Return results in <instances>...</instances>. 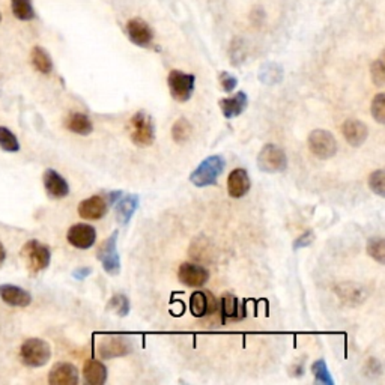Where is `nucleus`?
Listing matches in <instances>:
<instances>
[{
  "instance_id": "f257e3e1",
  "label": "nucleus",
  "mask_w": 385,
  "mask_h": 385,
  "mask_svg": "<svg viewBox=\"0 0 385 385\" xmlns=\"http://www.w3.org/2000/svg\"><path fill=\"white\" fill-rule=\"evenodd\" d=\"M20 258L30 274L37 276L47 269L51 260V251L38 240H30L20 250Z\"/></svg>"
},
{
  "instance_id": "f03ea898",
  "label": "nucleus",
  "mask_w": 385,
  "mask_h": 385,
  "mask_svg": "<svg viewBox=\"0 0 385 385\" xmlns=\"http://www.w3.org/2000/svg\"><path fill=\"white\" fill-rule=\"evenodd\" d=\"M224 168L226 161L222 155H211L200 163L196 170L190 174V181L200 188L214 186L218 177L223 173Z\"/></svg>"
},
{
  "instance_id": "7ed1b4c3",
  "label": "nucleus",
  "mask_w": 385,
  "mask_h": 385,
  "mask_svg": "<svg viewBox=\"0 0 385 385\" xmlns=\"http://www.w3.org/2000/svg\"><path fill=\"white\" fill-rule=\"evenodd\" d=\"M128 133L131 142L145 147L151 146L155 140V127L152 118L145 111H137L128 122Z\"/></svg>"
},
{
  "instance_id": "20e7f679",
  "label": "nucleus",
  "mask_w": 385,
  "mask_h": 385,
  "mask_svg": "<svg viewBox=\"0 0 385 385\" xmlns=\"http://www.w3.org/2000/svg\"><path fill=\"white\" fill-rule=\"evenodd\" d=\"M51 358V348L42 339L32 337L24 340L20 346V360L28 367H42Z\"/></svg>"
},
{
  "instance_id": "39448f33",
  "label": "nucleus",
  "mask_w": 385,
  "mask_h": 385,
  "mask_svg": "<svg viewBox=\"0 0 385 385\" xmlns=\"http://www.w3.org/2000/svg\"><path fill=\"white\" fill-rule=\"evenodd\" d=\"M118 231L113 232L109 238L101 242V246L96 251V259H98L104 271L110 276H118L120 273V258L118 253Z\"/></svg>"
},
{
  "instance_id": "423d86ee",
  "label": "nucleus",
  "mask_w": 385,
  "mask_h": 385,
  "mask_svg": "<svg viewBox=\"0 0 385 385\" xmlns=\"http://www.w3.org/2000/svg\"><path fill=\"white\" fill-rule=\"evenodd\" d=\"M258 168L267 173H280L287 168V156L282 147L268 143L258 155Z\"/></svg>"
},
{
  "instance_id": "0eeeda50",
  "label": "nucleus",
  "mask_w": 385,
  "mask_h": 385,
  "mask_svg": "<svg viewBox=\"0 0 385 385\" xmlns=\"http://www.w3.org/2000/svg\"><path fill=\"white\" fill-rule=\"evenodd\" d=\"M309 150L321 160H328L337 152V142L327 129H314L309 136Z\"/></svg>"
},
{
  "instance_id": "6e6552de",
  "label": "nucleus",
  "mask_w": 385,
  "mask_h": 385,
  "mask_svg": "<svg viewBox=\"0 0 385 385\" xmlns=\"http://www.w3.org/2000/svg\"><path fill=\"white\" fill-rule=\"evenodd\" d=\"M195 83H196L195 75L178 71V69H173L168 77L170 93L173 96V100H177L178 102H186L191 98L192 92H195Z\"/></svg>"
},
{
  "instance_id": "1a4fd4ad",
  "label": "nucleus",
  "mask_w": 385,
  "mask_h": 385,
  "mask_svg": "<svg viewBox=\"0 0 385 385\" xmlns=\"http://www.w3.org/2000/svg\"><path fill=\"white\" fill-rule=\"evenodd\" d=\"M66 240L73 247L87 250L91 249L96 241V231L91 224L78 223L69 227V231L66 233Z\"/></svg>"
},
{
  "instance_id": "9d476101",
  "label": "nucleus",
  "mask_w": 385,
  "mask_h": 385,
  "mask_svg": "<svg viewBox=\"0 0 385 385\" xmlns=\"http://www.w3.org/2000/svg\"><path fill=\"white\" fill-rule=\"evenodd\" d=\"M98 351L101 358H104V360H110V358L128 355L131 351H133V345L129 343L128 339L122 336H109L101 340Z\"/></svg>"
},
{
  "instance_id": "9b49d317",
  "label": "nucleus",
  "mask_w": 385,
  "mask_h": 385,
  "mask_svg": "<svg viewBox=\"0 0 385 385\" xmlns=\"http://www.w3.org/2000/svg\"><path fill=\"white\" fill-rule=\"evenodd\" d=\"M178 277L179 282L188 287H202L208 282L209 271L202 265L186 262L179 267Z\"/></svg>"
},
{
  "instance_id": "f8f14e48",
  "label": "nucleus",
  "mask_w": 385,
  "mask_h": 385,
  "mask_svg": "<svg viewBox=\"0 0 385 385\" xmlns=\"http://www.w3.org/2000/svg\"><path fill=\"white\" fill-rule=\"evenodd\" d=\"M127 35L129 41L137 47H150L154 41V32L151 26L142 19H131L127 23Z\"/></svg>"
},
{
  "instance_id": "ddd939ff",
  "label": "nucleus",
  "mask_w": 385,
  "mask_h": 385,
  "mask_svg": "<svg viewBox=\"0 0 385 385\" xmlns=\"http://www.w3.org/2000/svg\"><path fill=\"white\" fill-rule=\"evenodd\" d=\"M77 211L84 220H100L109 211V200L104 196L87 197L80 202Z\"/></svg>"
},
{
  "instance_id": "4468645a",
  "label": "nucleus",
  "mask_w": 385,
  "mask_h": 385,
  "mask_svg": "<svg viewBox=\"0 0 385 385\" xmlns=\"http://www.w3.org/2000/svg\"><path fill=\"white\" fill-rule=\"evenodd\" d=\"M44 188L47 195L53 199H64L69 195V186L66 179L53 169H47L42 177Z\"/></svg>"
},
{
  "instance_id": "2eb2a0df",
  "label": "nucleus",
  "mask_w": 385,
  "mask_h": 385,
  "mask_svg": "<svg viewBox=\"0 0 385 385\" xmlns=\"http://www.w3.org/2000/svg\"><path fill=\"white\" fill-rule=\"evenodd\" d=\"M0 298L11 307H28L32 303V295L15 285H0Z\"/></svg>"
},
{
  "instance_id": "dca6fc26",
  "label": "nucleus",
  "mask_w": 385,
  "mask_h": 385,
  "mask_svg": "<svg viewBox=\"0 0 385 385\" xmlns=\"http://www.w3.org/2000/svg\"><path fill=\"white\" fill-rule=\"evenodd\" d=\"M48 382L51 385H77L78 370L69 363H57L48 373Z\"/></svg>"
},
{
  "instance_id": "f3484780",
  "label": "nucleus",
  "mask_w": 385,
  "mask_h": 385,
  "mask_svg": "<svg viewBox=\"0 0 385 385\" xmlns=\"http://www.w3.org/2000/svg\"><path fill=\"white\" fill-rule=\"evenodd\" d=\"M218 307V303L211 294L196 291L190 298V310L196 318H204L205 314L213 313Z\"/></svg>"
},
{
  "instance_id": "a211bd4d",
  "label": "nucleus",
  "mask_w": 385,
  "mask_h": 385,
  "mask_svg": "<svg viewBox=\"0 0 385 385\" xmlns=\"http://www.w3.org/2000/svg\"><path fill=\"white\" fill-rule=\"evenodd\" d=\"M342 133L349 145L358 147L367 140V136H369V129H367L366 124L361 120L348 119L342 127Z\"/></svg>"
},
{
  "instance_id": "6ab92c4d",
  "label": "nucleus",
  "mask_w": 385,
  "mask_h": 385,
  "mask_svg": "<svg viewBox=\"0 0 385 385\" xmlns=\"http://www.w3.org/2000/svg\"><path fill=\"white\" fill-rule=\"evenodd\" d=\"M250 190V178L249 173L244 169H235L231 172L229 179H227V191L229 196L240 199L246 196Z\"/></svg>"
},
{
  "instance_id": "aec40b11",
  "label": "nucleus",
  "mask_w": 385,
  "mask_h": 385,
  "mask_svg": "<svg viewBox=\"0 0 385 385\" xmlns=\"http://www.w3.org/2000/svg\"><path fill=\"white\" fill-rule=\"evenodd\" d=\"M249 98L246 92H238L229 98H224L220 101V109L223 116L226 119H233L236 116H240L241 113L247 109Z\"/></svg>"
},
{
  "instance_id": "412c9836",
  "label": "nucleus",
  "mask_w": 385,
  "mask_h": 385,
  "mask_svg": "<svg viewBox=\"0 0 385 385\" xmlns=\"http://www.w3.org/2000/svg\"><path fill=\"white\" fill-rule=\"evenodd\" d=\"M140 204V197L137 195H129L120 197L116 202V220L119 224L125 226L129 223L131 218L136 214Z\"/></svg>"
},
{
  "instance_id": "4be33fe9",
  "label": "nucleus",
  "mask_w": 385,
  "mask_h": 385,
  "mask_svg": "<svg viewBox=\"0 0 385 385\" xmlns=\"http://www.w3.org/2000/svg\"><path fill=\"white\" fill-rule=\"evenodd\" d=\"M65 127L66 129L71 131L74 134L78 136H89L93 131V124L89 119V116H86L84 113H69L65 119Z\"/></svg>"
},
{
  "instance_id": "5701e85b",
  "label": "nucleus",
  "mask_w": 385,
  "mask_h": 385,
  "mask_svg": "<svg viewBox=\"0 0 385 385\" xmlns=\"http://www.w3.org/2000/svg\"><path fill=\"white\" fill-rule=\"evenodd\" d=\"M84 381L89 385H102L107 381V367L101 361L87 360L83 366Z\"/></svg>"
},
{
  "instance_id": "b1692460",
  "label": "nucleus",
  "mask_w": 385,
  "mask_h": 385,
  "mask_svg": "<svg viewBox=\"0 0 385 385\" xmlns=\"http://www.w3.org/2000/svg\"><path fill=\"white\" fill-rule=\"evenodd\" d=\"M30 62H32L33 68L41 74H50L51 71H53V60H51L50 55L47 53V50L39 46L32 48Z\"/></svg>"
},
{
  "instance_id": "393cba45",
  "label": "nucleus",
  "mask_w": 385,
  "mask_h": 385,
  "mask_svg": "<svg viewBox=\"0 0 385 385\" xmlns=\"http://www.w3.org/2000/svg\"><path fill=\"white\" fill-rule=\"evenodd\" d=\"M11 11L17 20L30 21L35 19L32 0H11Z\"/></svg>"
},
{
  "instance_id": "a878e982",
  "label": "nucleus",
  "mask_w": 385,
  "mask_h": 385,
  "mask_svg": "<svg viewBox=\"0 0 385 385\" xmlns=\"http://www.w3.org/2000/svg\"><path fill=\"white\" fill-rule=\"evenodd\" d=\"M337 292L340 295V298H342V301L346 303V304H354V303L360 304L366 298L364 294H363L364 292L363 287L361 286H355L352 283H349V285L346 283L343 286H339Z\"/></svg>"
},
{
  "instance_id": "bb28decb",
  "label": "nucleus",
  "mask_w": 385,
  "mask_h": 385,
  "mask_svg": "<svg viewBox=\"0 0 385 385\" xmlns=\"http://www.w3.org/2000/svg\"><path fill=\"white\" fill-rule=\"evenodd\" d=\"M283 78V69L280 65L276 64H267L260 68L259 73V80L265 84H277L282 82Z\"/></svg>"
},
{
  "instance_id": "cd10ccee",
  "label": "nucleus",
  "mask_w": 385,
  "mask_h": 385,
  "mask_svg": "<svg viewBox=\"0 0 385 385\" xmlns=\"http://www.w3.org/2000/svg\"><path fill=\"white\" fill-rule=\"evenodd\" d=\"M192 134V125L186 118H181L172 127V137L177 143H186Z\"/></svg>"
},
{
  "instance_id": "c85d7f7f",
  "label": "nucleus",
  "mask_w": 385,
  "mask_h": 385,
  "mask_svg": "<svg viewBox=\"0 0 385 385\" xmlns=\"http://www.w3.org/2000/svg\"><path fill=\"white\" fill-rule=\"evenodd\" d=\"M0 150L10 154L20 151L19 138H17L12 131L6 127H0Z\"/></svg>"
},
{
  "instance_id": "c756f323",
  "label": "nucleus",
  "mask_w": 385,
  "mask_h": 385,
  "mask_svg": "<svg viewBox=\"0 0 385 385\" xmlns=\"http://www.w3.org/2000/svg\"><path fill=\"white\" fill-rule=\"evenodd\" d=\"M367 253L369 256L373 258L378 264L384 265L385 264V241L381 236H376V238H370L367 241Z\"/></svg>"
},
{
  "instance_id": "7c9ffc66",
  "label": "nucleus",
  "mask_w": 385,
  "mask_h": 385,
  "mask_svg": "<svg viewBox=\"0 0 385 385\" xmlns=\"http://www.w3.org/2000/svg\"><path fill=\"white\" fill-rule=\"evenodd\" d=\"M107 310L115 312L118 316H127L131 310V305H129V300L127 298L125 295L122 294H116L113 295L109 304H107Z\"/></svg>"
},
{
  "instance_id": "2f4dec72",
  "label": "nucleus",
  "mask_w": 385,
  "mask_h": 385,
  "mask_svg": "<svg viewBox=\"0 0 385 385\" xmlns=\"http://www.w3.org/2000/svg\"><path fill=\"white\" fill-rule=\"evenodd\" d=\"M312 372L314 375V379H316V382L325 384V385H334V379L331 378V373L323 360L314 361L312 366Z\"/></svg>"
},
{
  "instance_id": "473e14b6",
  "label": "nucleus",
  "mask_w": 385,
  "mask_h": 385,
  "mask_svg": "<svg viewBox=\"0 0 385 385\" xmlns=\"http://www.w3.org/2000/svg\"><path fill=\"white\" fill-rule=\"evenodd\" d=\"M369 187L376 195L384 197L385 196V172L382 169L375 170L369 177Z\"/></svg>"
},
{
  "instance_id": "72a5a7b5",
  "label": "nucleus",
  "mask_w": 385,
  "mask_h": 385,
  "mask_svg": "<svg viewBox=\"0 0 385 385\" xmlns=\"http://www.w3.org/2000/svg\"><path fill=\"white\" fill-rule=\"evenodd\" d=\"M222 312L224 319L238 316V300L233 295L226 294L222 298Z\"/></svg>"
},
{
  "instance_id": "f704fd0d",
  "label": "nucleus",
  "mask_w": 385,
  "mask_h": 385,
  "mask_svg": "<svg viewBox=\"0 0 385 385\" xmlns=\"http://www.w3.org/2000/svg\"><path fill=\"white\" fill-rule=\"evenodd\" d=\"M372 116L376 122L384 124L385 122V95L378 93L372 101Z\"/></svg>"
},
{
  "instance_id": "c9c22d12",
  "label": "nucleus",
  "mask_w": 385,
  "mask_h": 385,
  "mask_svg": "<svg viewBox=\"0 0 385 385\" xmlns=\"http://www.w3.org/2000/svg\"><path fill=\"white\" fill-rule=\"evenodd\" d=\"M370 74H372V80L376 86H384V83H385V66H384L382 59L375 60V62L372 64Z\"/></svg>"
},
{
  "instance_id": "e433bc0d",
  "label": "nucleus",
  "mask_w": 385,
  "mask_h": 385,
  "mask_svg": "<svg viewBox=\"0 0 385 385\" xmlns=\"http://www.w3.org/2000/svg\"><path fill=\"white\" fill-rule=\"evenodd\" d=\"M220 84H222V89L224 92H232L236 86H238V78L235 75L229 74V73H222L220 74Z\"/></svg>"
},
{
  "instance_id": "4c0bfd02",
  "label": "nucleus",
  "mask_w": 385,
  "mask_h": 385,
  "mask_svg": "<svg viewBox=\"0 0 385 385\" xmlns=\"http://www.w3.org/2000/svg\"><path fill=\"white\" fill-rule=\"evenodd\" d=\"M314 240V233L313 231H305L300 238H296V241L294 242V250H300V249H304V247H309L310 244L313 242Z\"/></svg>"
},
{
  "instance_id": "58836bf2",
  "label": "nucleus",
  "mask_w": 385,
  "mask_h": 385,
  "mask_svg": "<svg viewBox=\"0 0 385 385\" xmlns=\"http://www.w3.org/2000/svg\"><path fill=\"white\" fill-rule=\"evenodd\" d=\"M92 274V268L89 267H80V268H75L73 271V277L75 280H84L86 277H89Z\"/></svg>"
},
{
  "instance_id": "ea45409f",
  "label": "nucleus",
  "mask_w": 385,
  "mask_h": 385,
  "mask_svg": "<svg viewBox=\"0 0 385 385\" xmlns=\"http://www.w3.org/2000/svg\"><path fill=\"white\" fill-rule=\"evenodd\" d=\"M5 260H6V249L3 247L2 241H0V267L5 264Z\"/></svg>"
},
{
  "instance_id": "a19ab883",
  "label": "nucleus",
  "mask_w": 385,
  "mask_h": 385,
  "mask_svg": "<svg viewBox=\"0 0 385 385\" xmlns=\"http://www.w3.org/2000/svg\"><path fill=\"white\" fill-rule=\"evenodd\" d=\"M0 21H2V14H0Z\"/></svg>"
}]
</instances>
